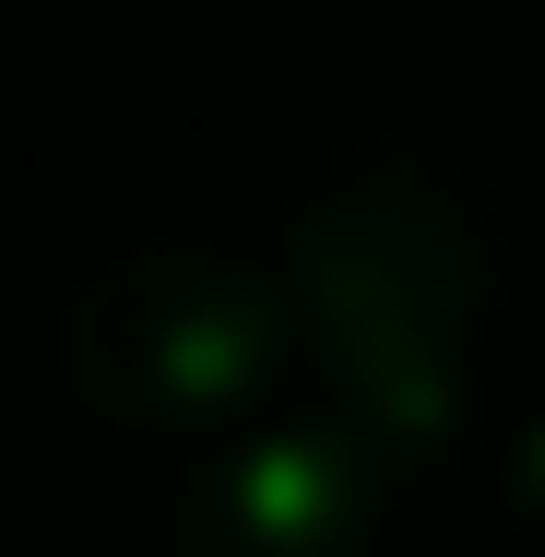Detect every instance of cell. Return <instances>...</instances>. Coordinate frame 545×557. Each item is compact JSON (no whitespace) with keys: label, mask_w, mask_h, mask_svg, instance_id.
I'll use <instances>...</instances> for the list:
<instances>
[{"label":"cell","mask_w":545,"mask_h":557,"mask_svg":"<svg viewBox=\"0 0 545 557\" xmlns=\"http://www.w3.org/2000/svg\"><path fill=\"white\" fill-rule=\"evenodd\" d=\"M285 333H297V285L237 249V237H131L108 249L72 309H60V368L72 392L108 416V428H143V440H202V428H237L273 368H285Z\"/></svg>","instance_id":"7a4b0ae2"},{"label":"cell","mask_w":545,"mask_h":557,"mask_svg":"<svg viewBox=\"0 0 545 557\" xmlns=\"http://www.w3.org/2000/svg\"><path fill=\"white\" fill-rule=\"evenodd\" d=\"M285 285L356 392V428L404 440L462 404V368L498 309V214L462 154L416 131H356L297 190Z\"/></svg>","instance_id":"6da1fadb"},{"label":"cell","mask_w":545,"mask_h":557,"mask_svg":"<svg viewBox=\"0 0 545 557\" xmlns=\"http://www.w3.org/2000/svg\"><path fill=\"white\" fill-rule=\"evenodd\" d=\"M356 534H368V428H249L190 474L166 557H356Z\"/></svg>","instance_id":"3957f363"}]
</instances>
